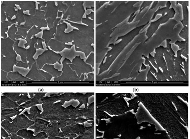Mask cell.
I'll use <instances>...</instances> for the list:
<instances>
[{
  "mask_svg": "<svg viewBox=\"0 0 190 139\" xmlns=\"http://www.w3.org/2000/svg\"><path fill=\"white\" fill-rule=\"evenodd\" d=\"M164 47L163 46H160L155 49V60L157 62V65L158 67H161L163 69V75H164L166 79L169 80H171V77L169 75L168 71L166 66V63L164 58Z\"/></svg>",
  "mask_w": 190,
  "mask_h": 139,
  "instance_id": "cell-1",
  "label": "cell"
},
{
  "mask_svg": "<svg viewBox=\"0 0 190 139\" xmlns=\"http://www.w3.org/2000/svg\"><path fill=\"white\" fill-rule=\"evenodd\" d=\"M169 19V17L168 16V15L166 14L163 16H162L161 18H159L158 20H157V21H155V22H152L151 23L150 26L147 30L146 35L148 37V39H146L145 42H147L148 40H149L151 37H152V35H154V33H155V31H156L158 28L159 25H160L161 24H164V23H166Z\"/></svg>",
  "mask_w": 190,
  "mask_h": 139,
  "instance_id": "cell-2",
  "label": "cell"
},
{
  "mask_svg": "<svg viewBox=\"0 0 190 139\" xmlns=\"http://www.w3.org/2000/svg\"><path fill=\"white\" fill-rule=\"evenodd\" d=\"M164 55L165 56V59L166 60V66L167 68H168V73L170 77L171 76L172 77L176 76V73L174 70V60L176 57H173L171 56L169 52L168 51L167 48H164Z\"/></svg>",
  "mask_w": 190,
  "mask_h": 139,
  "instance_id": "cell-3",
  "label": "cell"
},
{
  "mask_svg": "<svg viewBox=\"0 0 190 139\" xmlns=\"http://www.w3.org/2000/svg\"><path fill=\"white\" fill-rule=\"evenodd\" d=\"M180 4L182 5L183 7V15H184V19L183 20H180V22L183 23L184 25L186 26H188V20H189V12H188V8H187V4L188 2H179Z\"/></svg>",
  "mask_w": 190,
  "mask_h": 139,
  "instance_id": "cell-4",
  "label": "cell"
},
{
  "mask_svg": "<svg viewBox=\"0 0 190 139\" xmlns=\"http://www.w3.org/2000/svg\"><path fill=\"white\" fill-rule=\"evenodd\" d=\"M170 6H171V2H167L166 3V7H164L163 8H160L159 7V9L155 13L154 16L153 17V18L151 19V20H154L158 14H161L162 15V16H164L165 13L168 12L169 11Z\"/></svg>",
  "mask_w": 190,
  "mask_h": 139,
  "instance_id": "cell-5",
  "label": "cell"
},
{
  "mask_svg": "<svg viewBox=\"0 0 190 139\" xmlns=\"http://www.w3.org/2000/svg\"><path fill=\"white\" fill-rule=\"evenodd\" d=\"M182 23L184 27L180 33V36L183 39H186V41H189V26H186L183 23Z\"/></svg>",
  "mask_w": 190,
  "mask_h": 139,
  "instance_id": "cell-6",
  "label": "cell"
},
{
  "mask_svg": "<svg viewBox=\"0 0 190 139\" xmlns=\"http://www.w3.org/2000/svg\"><path fill=\"white\" fill-rule=\"evenodd\" d=\"M128 102L129 104V107L131 109H133L134 112H136L137 108L138 107V104H139L138 99V98L136 97L134 98L133 99L130 100Z\"/></svg>",
  "mask_w": 190,
  "mask_h": 139,
  "instance_id": "cell-7",
  "label": "cell"
},
{
  "mask_svg": "<svg viewBox=\"0 0 190 139\" xmlns=\"http://www.w3.org/2000/svg\"><path fill=\"white\" fill-rule=\"evenodd\" d=\"M171 42V39H166V43H167V48L168 51L169 52L170 54L171 55V56L173 57H175V53L174 52V51L172 50V49L171 48V44L170 43V42Z\"/></svg>",
  "mask_w": 190,
  "mask_h": 139,
  "instance_id": "cell-8",
  "label": "cell"
},
{
  "mask_svg": "<svg viewBox=\"0 0 190 139\" xmlns=\"http://www.w3.org/2000/svg\"><path fill=\"white\" fill-rule=\"evenodd\" d=\"M186 43H187V41H181L180 42L178 41H177L175 42V44L177 45L178 46H179L180 50H183L184 51L185 49V47H186Z\"/></svg>",
  "mask_w": 190,
  "mask_h": 139,
  "instance_id": "cell-9",
  "label": "cell"
},
{
  "mask_svg": "<svg viewBox=\"0 0 190 139\" xmlns=\"http://www.w3.org/2000/svg\"><path fill=\"white\" fill-rule=\"evenodd\" d=\"M183 62H184L185 72L186 73L187 77L188 78V73H189V58H187V61H186V60H185V59H183Z\"/></svg>",
  "mask_w": 190,
  "mask_h": 139,
  "instance_id": "cell-10",
  "label": "cell"
},
{
  "mask_svg": "<svg viewBox=\"0 0 190 139\" xmlns=\"http://www.w3.org/2000/svg\"><path fill=\"white\" fill-rule=\"evenodd\" d=\"M148 60L150 61V62L153 65V66L155 68H156L157 69L159 68L157 64H156V62H155V59L154 57H153L151 55V54H149V55H148Z\"/></svg>",
  "mask_w": 190,
  "mask_h": 139,
  "instance_id": "cell-11",
  "label": "cell"
},
{
  "mask_svg": "<svg viewBox=\"0 0 190 139\" xmlns=\"http://www.w3.org/2000/svg\"><path fill=\"white\" fill-rule=\"evenodd\" d=\"M147 78H148V81H150V80H154V81L157 80V79H156V77L152 75V73H151L150 71H148V73Z\"/></svg>",
  "mask_w": 190,
  "mask_h": 139,
  "instance_id": "cell-12",
  "label": "cell"
},
{
  "mask_svg": "<svg viewBox=\"0 0 190 139\" xmlns=\"http://www.w3.org/2000/svg\"><path fill=\"white\" fill-rule=\"evenodd\" d=\"M152 3V2H143V4H142V5L140 7V12H141L143 10V9H144L146 7L148 6V5H150Z\"/></svg>",
  "mask_w": 190,
  "mask_h": 139,
  "instance_id": "cell-13",
  "label": "cell"
},
{
  "mask_svg": "<svg viewBox=\"0 0 190 139\" xmlns=\"http://www.w3.org/2000/svg\"><path fill=\"white\" fill-rule=\"evenodd\" d=\"M158 3V2H155L153 3V4L152 7H151V8L150 9V10H151V9H152L154 8L155 7H156V5H157Z\"/></svg>",
  "mask_w": 190,
  "mask_h": 139,
  "instance_id": "cell-14",
  "label": "cell"
},
{
  "mask_svg": "<svg viewBox=\"0 0 190 139\" xmlns=\"http://www.w3.org/2000/svg\"><path fill=\"white\" fill-rule=\"evenodd\" d=\"M146 65L144 64V63H142V67H141V70H145L146 69Z\"/></svg>",
  "mask_w": 190,
  "mask_h": 139,
  "instance_id": "cell-15",
  "label": "cell"
}]
</instances>
